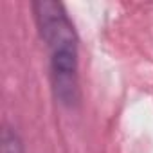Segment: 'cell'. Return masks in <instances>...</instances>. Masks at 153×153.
<instances>
[{"label": "cell", "mask_w": 153, "mask_h": 153, "mask_svg": "<svg viewBox=\"0 0 153 153\" xmlns=\"http://www.w3.org/2000/svg\"><path fill=\"white\" fill-rule=\"evenodd\" d=\"M31 7L40 38L49 52L51 81L56 99L65 106H74L79 101V52L74 25L59 2L36 0Z\"/></svg>", "instance_id": "obj_1"}, {"label": "cell", "mask_w": 153, "mask_h": 153, "mask_svg": "<svg viewBox=\"0 0 153 153\" xmlns=\"http://www.w3.org/2000/svg\"><path fill=\"white\" fill-rule=\"evenodd\" d=\"M2 153H25L18 133L11 128H4L2 131Z\"/></svg>", "instance_id": "obj_2"}]
</instances>
